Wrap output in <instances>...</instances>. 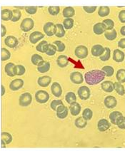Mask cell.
<instances>
[{
    "label": "cell",
    "instance_id": "obj_1",
    "mask_svg": "<svg viewBox=\"0 0 125 151\" xmlns=\"http://www.w3.org/2000/svg\"><path fill=\"white\" fill-rule=\"evenodd\" d=\"M105 76V73L102 70H92L85 73V81L88 85L95 86L103 81Z\"/></svg>",
    "mask_w": 125,
    "mask_h": 151
},
{
    "label": "cell",
    "instance_id": "obj_2",
    "mask_svg": "<svg viewBox=\"0 0 125 151\" xmlns=\"http://www.w3.org/2000/svg\"><path fill=\"white\" fill-rule=\"evenodd\" d=\"M35 100L40 104H46L49 100V94L44 90H39L36 92Z\"/></svg>",
    "mask_w": 125,
    "mask_h": 151
},
{
    "label": "cell",
    "instance_id": "obj_3",
    "mask_svg": "<svg viewBox=\"0 0 125 151\" xmlns=\"http://www.w3.org/2000/svg\"><path fill=\"white\" fill-rule=\"evenodd\" d=\"M35 27V22L31 18H25L22 20L21 24H20V29L24 32H30Z\"/></svg>",
    "mask_w": 125,
    "mask_h": 151
},
{
    "label": "cell",
    "instance_id": "obj_4",
    "mask_svg": "<svg viewBox=\"0 0 125 151\" xmlns=\"http://www.w3.org/2000/svg\"><path fill=\"white\" fill-rule=\"evenodd\" d=\"M32 102V96L30 93H24L20 96L19 99V104L22 107L29 106Z\"/></svg>",
    "mask_w": 125,
    "mask_h": 151
},
{
    "label": "cell",
    "instance_id": "obj_5",
    "mask_svg": "<svg viewBox=\"0 0 125 151\" xmlns=\"http://www.w3.org/2000/svg\"><path fill=\"white\" fill-rule=\"evenodd\" d=\"M78 96L82 101H86L90 99L91 96V91L86 86H82L78 88Z\"/></svg>",
    "mask_w": 125,
    "mask_h": 151
},
{
    "label": "cell",
    "instance_id": "obj_6",
    "mask_svg": "<svg viewBox=\"0 0 125 151\" xmlns=\"http://www.w3.org/2000/svg\"><path fill=\"white\" fill-rule=\"evenodd\" d=\"M88 49L84 45L78 46L74 50V54L76 57L80 59H84L87 58L88 56Z\"/></svg>",
    "mask_w": 125,
    "mask_h": 151
},
{
    "label": "cell",
    "instance_id": "obj_7",
    "mask_svg": "<svg viewBox=\"0 0 125 151\" xmlns=\"http://www.w3.org/2000/svg\"><path fill=\"white\" fill-rule=\"evenodd\" d=\"M56 29V24H54L53 22H47L43 27L44 34L48 37H52L55 35Z\"/></svg>",
    "mask_w": 125,
    "mask_h": 151
},
{
    "label": "cell",
    "instance_id": "obj_8",
    "mask_svg": "<svg viewBox=\"0 0 125 151\" xmlns=\"http://www.w3.org/2000/svg\"><path fill=\"white\" fill-rule=\"evenodd\" d=\"M55 112L56 113V117L59 119H64L67 117L69 113V109L66 108L64 104L60 105L56 108Z\"/></svg>",
    "mask_w": 125,
    "mask_h": 151
},
{
    "label": "cell",
    "instance_id": "obj_9",
    "mask_svg": "<svg viewBox=\"0 0 125 151\" xmlns=\"http://www.w3.org/2000/svg\"><path fill=\"white\" fill-rule=\"evenodd\" d=\"M44 34L42 33L41 32H38V31H36V32H33L32 34L30 35V42L32 43V44H37L39 41L42 40V39H44Z\"/></svg>",
    "mask_w": 125,
    "mask_h": 151
},
{
    "label": "cell",
    "instance_id": "obj_10",
    "mask_svg": "<svg viewBox=\"0 0 125 151\" xmlns=\"http://www.w3.org/2000/svg\"><path fill=\"white\" fill-rule=\"evenodd\" d=\"M24 86V81L22 78H16L9 83V88L12 91H17L21 89Z\"/></svg>",
    "mask_w": 125,
    "mask_h": 151
},
{
    "label": "cell",
    "instance_id": "obj_11",
    "mask_svg": "<svg viewBox=\"0 0 125 151\" xmlns=\"http://www.w3.org/2000/svg\"><path fill=\"white\" fill-rule=\"evenodd\" d=\"M70 80L74 84H81L84 81V76L80 72L74 71L70 74Z\"/></svg>",
    "mask_w": 125,
    "mask_h": 151
},
{
    "label": "cell",
    "instance_id": "obj_12",
    "mask_svg": "<svg viewBox=\"0 0 125 151\" xmlns=\"http://www.w3.org/2000/svg\"><path fill=\"white\" fill-rule=\"evenodd\" d=\"M104 104L107 109H112L116 107V104H117V101H116V98L113 96H108L104 99Z\"/></svg>",
    "mask_w": 125,
    "mask_h": 151
},
{
    "label": "cell",
    "instance_id": "obj_13",
    "mask_svg": "<svg viewBox=\"0 0 125 151\" xmlns=\"http://www.w3.org/2000/svg\"><path fill=\"white\" fill-rule=\"evenodd\" d=\"M51 91L53 96L56 98L61 97L62 95V88L58 82H54L51 86Z\"/></svg>",
    "mask_w": 125,
    "mask_h": 151
},
{
    "label": "cell",
    "instance_id": "obj_14",
    "mask_svg": "<svg viewBox=\"0 0 125 151\" xmlns=\"http://www.w3.org/2000/svg\"><path fill=\"white\" fill-rule=\"evenodd\" d=\"M4 44L5 45L7 46L8 47L11 48V49H14L18 45L19 41L16 37L14 36H8L4 39Z\"/></svg>",
    "mask_w": 125,
    "mask_h": 151
},
{
    "label": "cell",
    "instance_id": "obj_15",
    "mask_svg": "<svg viewBox=\"0 0 125 151\" xmlns=\"http://www.w3.org/2000/svg\"><path fill=\"white\" fill-rule=\"evenodd\" d=\"M111 124L109 121L105 118H102V119L99 120L97 123V128H98L99 131L100 132H105L110 128Z\"/></svg>",
    "mask_w": 125,
    "mask_h": 151
},
{
    "label": "cell",
    "instance_id": "obj_16",
    "mask_svg": "<svg viewBox=\"0 0 125 151\" xmlns=\"http://www.w3.org/2000/svg\"><path fill=\"white\" fill-rule=\"evenodd\" d=\"M104 52V47L103 46L100 45V44H96L92 47L91 49V53H92V56H95V57H99L102 56Z\"/></svg>",
    "mask_w": 125,
    "mask_h": 151
},
{
    "label": "cell",
    "instance_id": "obj_17",
    "mask_svg": "<svg viewBox=\"0 0 125 151\" xmlns=\"http://www.w3.org/2000/svg\"><path fill=\"white\" fill-rule=\"evenodd\" d=\"M51 82H52V78L49 76H42L39 77L38 80H37L38 85L39 86L43 87V88H45V87L49 86Z\"/></svg>",
    "mask_w": 125,
    "mask_h": 151
},
{
    "label": "cell",
    "instance_id": "obj_18",
    "mask_svg": "<svg viewBox=\"0 0 125 151\" xmlns=\"http://www.w3.org/2000/svg\"><path fill=\"white\" fill-rule=\"evenodd\" d=\"M125 54L122 51L115 49L113 52V60L116 63H121L124 60Z\"/></svg>",
    "mask_w": 125,
    "mask_h": 151
},
{
    "label": "cell",
    "instance_id": "obj_19",
    "mask_svg": "<svg viewBox=\"0 0 125 151\" xmlns=\"http://www.w3.org/2000/svg\"><path fill=\"white\" fill-rule=\"evenodd\" d=\"M81 109L82 108L80 104L76 101V102L70 104L69 110L73 116H77L81 112Z\"/></svg>",
    "mask_w": 125,
    "mask_h": 151
},
{
    "label": "cell",
    "instance_id": "obj_20",
    "mask_svg": "<svg viewBox=\"0 0 125 151\" xmlns=\"http://www.w3.org/2000/svg\"><path fill=\"white\" fill-rule=\"evenodd\" d=\"M101 88L104 91L107 93H111L114 90V83L111 81H104L101 83Z\"/></svg>",
    "mask_w": 125,
    "mask_h": 151
},
{
    "label": "cell",
    "instance_id": "obj_21",
    "mask_svg": "<svg viewBox=\"0 0 125 151\" xmlns=\"http://www.w3.org/2000/svg\"><path fill=\"white\" fill-rule=\"evenodd\" d=\"M4 71L8 76L14 77L15 75V64L10 62L7 63L4 66Z\"/></svg>",
    "mask_w": 125,
    "mask_h": 151
},
{
    "label": "cell",
    "instance_id": "obj_22",
    "mask_svg": "<svg viewBox=\"0 0 125 151\" xmlns=\"http://www.w3.org/2000/svg\"><path fill=\"white\" fill-rule=\"evenodd\" d=\"M56 63L60 68H65L69 64V59L66 55H60L56 59Z\"/></svg>",
    "mask_w": 125,
    "mask_h": 151
},
{
    "label": "cell",
    "instance_id": "obj_23",
    "mask_svg": "<svg viewBox=\"0 0 125 151\" xmlns=\"http://www.w3.org/2000/svg\"><path fill=\"white\" fill-rule=\"evenodd\" d=\"M51 64L49 61H43L37 66V71L41 73H45L50 70Z\"/></svg>",
    "mask_w": 125,
    "mask_h": 151
},
{
    "label": "cell",
    "instance_id": "obj_24",
    "mask_svg": "<svg viewBox=\"0 0 125 151\" xmlns=\"http://www.w3.org/2000/svg\"><path fill=\"white\" fill-rule=\"evenodd\" d=\"M94 33L97 35H101L106 32V27L102 22H98L93 27Z\"/></svg>",
    "mask_w": 125,
    "mask_h": 151
},
{
    "label": "cell",
    "instance_id": "obj_25",
    "mask_svg": "<svg viewBox=\"0 0 125 151\" xmlns=\"http://www.w3.org/2000/svg\"><path fill=\"white\" fill-rule=\"evenodd\" d=\"M12 10L7 9L1 10V18L2 21H9L12 19Z\"/></svg>",
    "mask_w": 125,
    "mask_h": 151
},
{
    "label": "cell",
    "instance_id": "obj_26",
    "mask_svg": "<svg viewBox=\"0 0 125 151\" xmlns=\"http://www.w3.org/2000/svg\"><path fill=\"white\" fill-rule=\"evenodd\" d=\"M48 46H49V43L47 41L42 40L37 44V46H36V50L39 52L41 53H44L45 54L46 51H47Z\"/></svg>",
    "mask_w": 125,
    "mask_h": 151
},
{
    "label": "cell",
    "instance_id": "obj_27",
    "mask_svg": "<svg viewBox=\"0 0 125 151\" xmlns=\"http://www.w3.org/2000/svg\"><path fill=\"white\" fill-rule=\"evenodd\" d=\"M62 14L65 18H72L75 14L74 9L72 6H66L63 9Z\"/></svg>",
    "mask_w": 125,
    "mask_h": 151
},
{
    "label": "cell",
    "instance_id": "obj_28",
    "mask_svg": "<svg viewBox=\"0 0 125 151\" xmlns=\"http://www.w3.org/2000/svg\"><path fill=\"white\" fill-rule=\"evenodd\" d=\"M104 37L106 39L109 41H113L116 39L117 37V33L116 31L114 29H112L111 30H107L104 32Z\"/></svg>",
    "mask_w": 125,
    "mask_h": 151
},
{
    "label": "cell",
    "instance_id": "obj_29",
    "mask_svg": "<svg viewBox=\"0 0 125 151\" xmlns=\"http://www.w3.org/2000/svg\"><path fill=\"white\" fill-rule=\"evenodd\" d=\"M56 33L55 36L58 38H62L64 37L66 32H65V29L61 24H56Z\"/></svg>",
    "mask_w": 125,
    "mask_h": 151
},
{
    "label": "cell",
    "instance_id": "obj_30",
    "mask_svg": "<svg viewBox=\"0 0 125 151\" xmlns=\"http://www.w3.org/2000/svg\"><path fill=\"white\" fill-rule=\"evenodd\" d=\"M74 125L77 128L82 129V128H85V127L87 126V121H86L82 116V117H78L76 120H75Z\"/></svg>",
    "mask_w": 125,
    "mask_h": 151
},
{
    "label": "cell",
    "instance_id": "obj_31",
    "mask_svg": "<svg viewBox=\"0 0 125 151\" xmlns=\"http://www.w3.org/2000/svg\"><path fill=\"white\" fill-rule=\"evenodd\" d=\"M43 61V57L37 54H33L32 56V57H31V62H32V64L35 65V66H38V65L40 64Z\"/></svg>",
    "mask_w": 125,
    "mask_h": 151
},
{
    "label": "cell",
    "instance_id": "obj_32",
    "mask_svg": "<svg viewBox=\"0 0 125 151\" xmlns=\"http://www.w3.org/2000/svg\"><path fill=\"white\" fill-rule=\"evenodd\" d=\"M114 88L116 92L119 94V96H124L125 94V88L124 86L119 81L114 83Z\"/></svg>",
    "mask_w": 125,
    "mask_h": 151
},
{
    "label": "cell",
    "instance_id": "obj_33",
    "mask_svg": "<svg viewBox=\"0 0 125 151\" xmlns=\"http://www.w3.org/2000/svg\"><path fill=\"white\" fill-rule=\"evenodd\" d=\"M65 101H66V103L69 104H72L73 103L76 102L77 101V96L76 94L72 91L68 92L67 93L65 96Z\"/></svg>",
    "mask_w": 125,
    "mask_h": 151
},
{
    "label": "cell",
    "instance_id": "obj_34",
    "mask_svg": "<svg viewBox=\"0 0 125 151\" xmlns=\"http://www.w3.org/2000/svg\"><path fill=\"white\" fill-rule=\"evenodd\" d=\"M110 13V9L109 6H102L99 8L98 10V15L101 17H105L108 16Z\"/></svg>",
    "mask_w": 125,
    "mask_h": 151
},
{
    "label": "cell",
    "instance_id": "obj_35",
    "mask_svg": "<svg viewBox=\"0 0 125 151\" xmlns=\"http://www.w3.org/2000/svg\"><path fill=\"white\" fill-rule=\"evenodd\" d=\"M116 80H117L119 83H125V69H124V68H121V69L118 70L117 72H116Z\"/></svg>",
    "mask_w": 125,
    "mask_h": 151
},
{
    "label": "cell",
    "instance_id": "obj_36",
    "mask_svg": "<svg viewBox=\"0 0 125 151\" xmlns=\"http://www.w3.org/2000/svg\"><path fill=\"white\" fill-rule=\"evenodd\" d=\"M12 135L7 132H2L1 133V140L6 143V145H9L12 142Z\"/></svg>",
    "mask_w": 125,
    "mask_h": 151
},
{
    "label": "cell",
    "instance_id": "obj_37",
    "mask_svg": "<svg viewBox=\"0 0 125 151\" xmlns=\"http://www.w3.org/2000/svg\"><path fill=\"white\" fill-rule=\"evenodd\" d=\"M11 57V53L6 48H1V61H5L9 60Z\"/></svg>",
    "mask_w": 125,
    "mask_h": 151
},
{
    "label": "cell",
    "instance_id": "obj_38",
    "mask_svg": "<svg viewBox=\"0 0 125 151\" xmlns=\"http://www.w3.org/2000/svg\"><path fill=\"white\" fill-rule=\"evenodd\" d=\"M74 21L72 18H65L63 21L62 25L64 26L65 29H71L74 27Z\"/></svg>",
    "mask_w": 125,
    "mask_h": 151
},
{
    "label": "cell",
    "instance_id": "obj_39",
    "mask_svg": "<svg viewBox=\"0 0 125 151\" xmlns=\"http://www.w3.org/2000/svg\"><path fill=\"white\" fill-rule=\"evenodd\" d=\"M121 116H122V113L119 112V111H113V112L111 113L110 115H109V120H110L111 123H112V124L116 125V120H117L118 118Z\"/></svg>",
    "mask_w": 125,
    "mask_h": 151
},
{
    "label": "cell",
    "instance_id": "obj_40",
    "mask_svg": "<svg viewBox=\"0 0 125 151\" xmlns=\"http://www.w3.org/2000/svg\"><path fill=\"white\" fill-rule=\"evenodd\" d=\"M111 57V50L109 47L104 48V54L101 56H99V59L102 61H107L110 59Z\"/></svg>",
    "mask_w": 125,
    "mask_h": 151
},
{
    "label": "cell",
    "instance_id": "obj_41",
    "mask_svg": "<svg viewBox=\"0 0 125 151\" xmlns=\"http://www.w3.org/2000/svg\"><path fill=\"white\" fill-rule=\"evenodd\" d=\"M93 116V112L90 109L87 108L82 112V117L85 118L86 121H90Z\"/></svg>",
    "mask_w": 125,
    "mask_h": 151
},
{
    "label": "cell",
    "instance_id": "obj_42",
    "mask_svg": "<svg viewBox=\"0 0 125 151\" xmlns=\"http://www.w3.org/2000/svg\"><path fill=\"white\" fill-rule=\"evenodd\" d=\"M22 17L21 11L18 9H15L12 11V17L11 21L13 22H17Z\"/></svg>",
    "mask_w": 125,
    "mask_h": 151
},
{
    "label": "cell",
    "instance_id": "obj_43",
    "mask_svg": "<svg viewBox=\"0 0 125 151\" xmlns=\"http://www.w3.org/2000/svg\"><path fill=\"white\" fill-rule=\"evenodd\" d=\"M102 71L105 73V76L107 77L112 76L114 73V69L111 66H105L102 68Z\"/></svg>",
    "mask_w": 125,
    "mask_h": 151
},
{
    "label": "cell",
    "instance_id": "obj_44",
    "mask_svg": "<svg viewBox=\"0 0 125 151\" xmlns=\"http://www.w3.org/2000/svg\"><path fill=\"white\" fill-rule=\"evenodd\" d=\"M26 72V68L23 65L17 64L15 65V75L16 76H22Z\"/></svg>",
    "mask_w": 125,
    "mask_h": 151
},
{
    "label": "cell",
    "instance_id": "obj_45",
    "mask_svg": "<svg viewBox=\"0 0 125 151\" xmlns=\"http://www.w3.org/2000/svg\"><path fill=\"white\" fill-rule=\"evenodd\" d=\"M56 51H57V50H56V46L53 44H49L47 51H46L45 54H47V56H54V55H55Z\"/></svg>",
    "mask_w": 125,
    "mask_h": 151
},
{
    "label": "cell",
    "instance_id": "obj_46",
    "mask_svg": "<svg viewBox=\"0 0 125 151\" xmlns=\"http://www.w3.org/2000/svg\"><path fill=\"white\" fill-rule=\"evenodd\" d=\"M53 44L56 46V50H57L58 52H63L66 49V46L65 44L61 41H55V42H53Z\"/></svg>",
    "mask_w": 125,
    "mask_h": 151
},
{
    "label": "cell",
    "instance_id": "obj_47",
    "mask_svg": "<svg viewBox=\"0 0 125 151\" xmlns=\"http://www.w3.org/2000/svg\"><path fill=\"white\" fill-rule=\"evenodd\" d=\"M102 23L104 24V26L106 27V31L107 30H111L112 29H114V22L113 20L110 19H104Z\"/></svg>",
    "mask_w": 125,
    "mask_h": 151
},
{
    "label": "cell",
    "instance_id": "obj_48",
    "mask_svg": "<svg viewBox=\"0 0 125 151\" xmlns=\"http://www.w3.org/2000/svg\"><path fill=\"white\" fill-rule=\"evenodd\" d=\"M116 125L118 126V128H120V129H125V117L124 116H121L118 118V119L116 120Z\"/></svg>",
    "mask_w": 125,
    "mask_h": 151
},
{
    "label": "cell",
    "instance_id": "obj_49",
    "mask_svg": "<svg viewBox=\"0 0 125 151\" xmlns=\"http://www.w3.org/2000/svg\"><path fill=\"white\" fill-rule=\"evenodd\" d=\"M48 12L52 16H56L60 12V7L58 6H51L48 8Z\"/></svg>",
    "mask_w": 125,
    "mask_h": 151
},
{
    "label": "cell",
    "instance_id": "obj_50",
    "mask_svg": "<svg viewBox=\"0 0 125 151\" xmlns=\"http://www.w3.org/2000/svg\"><path fill=\"white\" fill-rule=\"evenodd\" d=\"M62 104H63L62 101H61V100H54V101H52V102H51L50 107H51V109L53 110V111H55L56 108H57L59 106L62 105Z\"/></svg>",
    "mask_w": 125,
    "mask_h": 151
},
{
    "label": "cell",
    "instance_id": "obj_51",
    "mask_svg": "<svg viewBox=\"0 0 125 151\" xmlns=\"http://www.w3.org/2000/svg\"><path fill=\"white\" fill-rule=\"evenodd\" d=\"M37 9H38L37 6H26L25 7V11L29 14H35L37 13Z\"/></svg>",
    "mask_w": 125,
    "mask_h": 151
},
{
    "label": "cell",
    "instance_id": "obj_52",
    "mask_svg": "<svg viewBox=\"0 0 125 151\" xmlns=\"http://www.w3.org/2000/svg\"><path fill=\"white\" fill-rule=\"evenodd\" d=\"M97 6H83V9L88 14H92L94 13L97 9Z\"/></svg>",
    "mask_w": 125,
    "mask_h": 151
},
{
    "label": "cell",
    "instance_id": "obj_53",
    "mask_svg": "<svg viewBox=\"0 0 125 151\" xmlns=\"http://www.w3.org/2000/svg\"><path fill=\"white\" fill-rule=\"evenodd\" d=\"M119 19L121 23H125V9L121 10L119 13Z\"/></svg>",
    "mask_w": 125,
    "mask_h": 151
},
{
    "label": "cell",
    "instance_id": "obj_54",
    "mask_svg": "<svg viewBox=\"0 0 125 151\" xmlns=\"http://www.w3.org/2000/svg\"><path fill=\"white\" fill-rule=\"evenodd\" d=\"M118 46L121 49H125V38L121 39L118 42Z\"/></svg>",
    "mask_w": 125,
    "mask_h": 151
},
{
    "label": "cell",
    "instance_id": "obj_55",
    "mask_svg": "<svg viewBox=\"0 0 125 151\" xmlns=\"http://www.w3.org/2000/svg\"><path fill=\"white\" fill-rule=\"evenodd\" d=\"M1 37H4L7 34V29L4 24H1Z\"/></svg>",
    "mask_w": 125,
    "mask_h": 151
},
{
    "label": "cell",
    "instance_id": "obj_56",
    "mask_svg": "<svg viewBox=\"0 0 125 151\" xmlns=\"http://www.w3.org/2000/svg\"><path fill=\"white\" fill-rule=\"evenodd\" d=\"M120 34L122 36H125V26H123L120 29Z\"/></svg>",
    "mask_w": 125,
    "mask_h": 151
},
{
    "label": "cell",
    "instance_id": "obj_57",
    "mask_svg": "<svg viewBox=\"0 0 125 151\" xmlns=\"http://www.w3.org/2000/svg\"><path fill=\"white\" fill-rule=\"evenodd\" d=\"M5 88H4V85H1V96H4V95L5 94Z\"/></svg>",
    "mask_w": 125,
    "mask_h": 151
},
{
    "label": "cell",
    "instance_id": "obj_58",
    "mask_svg": "<svg viewBox=\"0 0 125 151\" xmlns=\"http://www.w3.org/2000/svg\"><path fill=\"white\" fill-rule=\"evenodd\" d=\"M1 147H2V148H5V147H6V143H5L3 140H1Z\"/></svg>",
    "mask_w": 125,
    "mask_h": 151
}]
</instances>
